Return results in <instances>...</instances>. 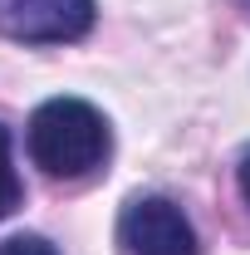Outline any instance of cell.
<instances>
[{"label":"cell","mask_w":250,"mask_h":255,"mask_svg":"<svg viewBox=\"0 0 250 255\" xmlns=\"http://www.w3.org/2000/svg\"><path fill=\"white\" fill-rule=\"evenodd\" d=\"M25 142H30L34 167L49 172V177H89L113 152L108 118L94 103H84V98H49V103H39Z\"/></svg>","instance_id":"obj_1"},{"label":"cell","mask_w":250,"mask_h":255,"mask_svg":"<svg viewBox=\"0 0 250 255\" xmlns=\"http://www.w3.org/2000/svg\"><path fill=\"white\" fill-rule=\"evenodd\" d=\"M94 30V0H0V34L20 44H64Z\"/></svg>","instance_id":"obj_2"},{"label":"cell","mask_w":250,"mask_h":255,"mask_svg":"<svg viewBox=\"0 0 250 255\" xmlns=\"http://www.w3.org/2000/svg\"><path fill=\"white\" fill-rule=\"evenodd\" d=\"M127 255H201L196 246V231L182 216V206H172L167 196H137L123 206V221H118Z\"/></svg>","instance_id":"obj_3"},{"label":"cell","mask_w":250,"mask_h":255,"mask_svg":"<svg viewBox=\"0 0 250 255\" xmlns=\"http://www.w3.org/2000/svg\"><path fill=\"white\" fill-rule=\"evenodd\" d=\"M20 201H25V187H20V172L10 162V128H0V221L15 216Z\"/></svg>","instance_id":"obj_4"},{"label":"cell","mask_w":250,"mask_h":255,"mask_svg":"<svg viewBox=\"0 0 250 255\" xmlns=\"http://www.w3.org/2000/svg\"><path fill=\"white\" fill-rule=\"evenodd\" d=\"M0 255H59L44 236H10V241H0Z\"/></svg>","instance_id":"obj_5"},{"label":"cell","mask_w":250,"mask_h":255,"mask_svg":"<svg viewBox=\"0 0 250 255\" xmlns=\"http://www.w3.org/2000/svg\"><path fill=\"white\" fill-rule=\"evenodd\" d=\"M241 191H246V201H250V152L241 157Z\"/></svg>","instance_id":"obj_6"},{"label":"cell","mask_w":250,"mask_h":255,"mask_svg":"<svg viewBox=\"0 0 250 255\" xmlns=\"http://www.w3.org/2000/svg\"><path fill=\"white\" fill-rule=\"evenodd\" d=\"M246 5H250V0H246Z\"/></svg>","instance_id":"obj_7"}]
</instances>
